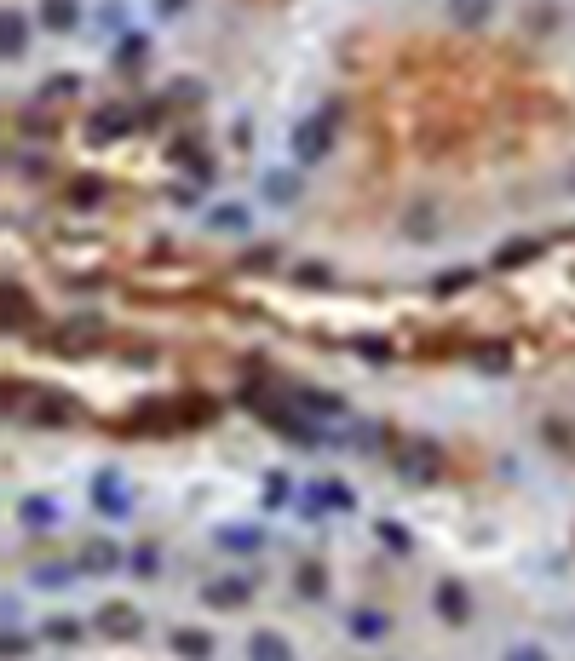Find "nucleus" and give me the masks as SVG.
<instances>
[{
	"mask_svg": "<svg viewBox=\"0 0 575 661\" xmlns=\"http://www.w3.org/2000/svg\"><path fill=\"white\" fill-rule=\"evenodd\" d=\"M127 570L133 575H156V547H138L133 558H127Z\"/></svg>",
	"mask_w": 575,
	"mask_h": 661,
	"instance_id": "obj_15",
	"label": "nucleus"
},
{
	"mask_svg": "<svg viewBox=\"0 0 575 661\" xmlns=\"http://www.w3.org/2000/svg\"><path fill=\"white\" fill-rule=\"evenodd\" d=\"M98 501L110 506L115 518H121V512H127V495H121V478H115V472H104V478H98Z\"/></svg>",
	"mask_w": 575,
	"mask_h": 661,
	"instance_id": "obj_8",
	"label": "nucleus"
},
{
	"mask_svg": "<svg viewBox=\"0 0 575 661\" xmlns=\"http://www.w3.org/2000/svg\"><path fill=\"white\" fill-rule=\"evenodd\" d=\"M173 650H179L184 661H207L213 656V639H207L202 627H179V633H173Z\"/></svg>",
	"mask_w": 575,
	"mask_h": 661,
	"instance_id": "obj_5",
	"label": "nucleus"
},
{
	"mask_svg": "<svg viewBox=\"0 0 575 661\" xmlns=\"http://www.w3.org/2000/svg\"><path fill=\"white\" fill-rule=\"evenodd\" d=\"M432 604H437V616L449 621V627H460V621L472 616V598H466V587H460V581H437Z\"/></svg>",
	"mask_w": 575,
	"mask_h": 661,
	"instance_id": "obj_1",
	"label": "nucleus"
},
{
	"mask_svg": "<svg viewBox=\"0 0 575 661\" xmlns=\"http://www.w3.org/2000/svg\"><path fill=\"white\" fill-rule=\"evenodd\" d=\"M87 570H92V575L115 570V547H110V541H92V547H87Z\"/></svg>",
	"mask_w": 575,
	"mask_h": 661,
	"instance_id": "obj_9",
	"label": "nucleus"
},
{
	"mask_svg": "<svg viewBox=\"0 0 575 661\" xmlns=\"http://www.w3.org/2000/svg\"><path fill=\"white\" fill-rule=\"evenodd\" d=\"M351 633H357V639H380V633H386V616H363V610H357V616H351Z\"/></svg>",
	"mask_w": 575,
	"mask_h": 661,
	"instance_id": "obj_12",
	"label": "nucleus"
},
{
	"mask_svg": "<svg viewBox=\"0 0 575 661\" xmlns=\"http://www.w3.org/2000/svg\"><path fill=\"white\" fill-rule=\"evenodd\" d=\"M265 196H271V202H294V179H288V173H271V179H265Z\"/></svg>",
	"mask_w": 575,
	"mask_h": 661,
	"instance_id": "obj_13",
	"label": "nucleus"
},
{
	"mask_svg": "<svg viewBox=\"0 0 575 661\" xmlns=\"http://www.w3.org/2000/svg\"><path fill=\"white\" fill-rule=\"evenodd\" d=\"M23 52V18H6V58Z\"/></svg>",
	"mask_w": 575,
	"mask_h": 661,
	"instance_id": "obj_17",
	"label": "nucleus"
},
{
	"mask_svg": "<svg viewBox=\"0 0 575 661\" xmlns=\"http://www.w3.org/2000/svg\"><path fill=\"white\" fill-rule=\"evenodd\" d=\"M322 587H328V575H322L317 564H299V593H305V598H317Z\"/></svg>",
	"mask_w": 575,
	"mask_h": 661,
	"instance_id": "obj_11",
	"label": "nucleus"
},
{
	"mask_svg": "<svg viewBox=\"0 0 575 661\" xmlns=\"http://www.w3.org/2000/svg\"><path fill=\"white\" fill-rule=\"evenodd\" d=\"M501 661H552V656L541 650V644H512V650H506Z\"/></svg>",
	"mask_w": 575,
	"mask_h": 661,
	"instance_id": "obj_16",
	"label": "nucleus"
},
{
	"mask_svg": "<svg viewBox=\"0 0 575 661\" xmlns=\"http://www.w3.org/2000/svg\"><path fill=\"white\" fill-rule=\"evenodd\" d=\"M98 633H110V639H138V633H144V621H138V610H127V604H104Z\"/></svg>",
	"mask_w": 575,
	"mask_h": 661,
	"instance_id": "obj_2",
	"label": "nucleus"
},
{
	"mask_svg": "<svg viewBox=\"0 0 575 661\" xmlns=\"http://www.w3.org/2000/svg\"><path fill=\"white\" fill-rule=\"evenodd\" d=\"M46 29H75V12H69V0H46Z\"/></svg>",
	"mask_w": 575,
	"mask_h": 661,
	"instance_id": "obj_10",
	"label": "nucleus"
},
{
	"mask_svg": "<svg viewBox=\"0 0 575 661\" xmlns=\"http://www.w3.org/2000/svg\"><path fill=\"white\" fill-rule=\"evenodd\" d=\"M455 18H466V23H483V18H489V0H455Z\"/></svg>",
	"mask_w": 575,
	"mask_h": 661,
	"instance_id": "obj_14",
	"label": "nucleus"
},
{
	"mask_svg": "<svg viewBox=\"0 0 575 661\" xmlns=\"http://www.w3.org/2000/svg\"><path fill=\"white\" fill-rule=\"evenodd\" d=\"M294 156L299 161H322L328 156V127H322V121H305V127L294 133Z\"/></svg>",
	"mask_w": 575,
	"mask_h": 661,
	"instance_id": "obj_3",
	"label": "nucleus"
},
{
	"mask_svg": "<svg viewBox=\"0 0 575 661\" xmlns=\"http://www.w3.org/2000/svg\"><path fill=\"white\" fill-rule=\"evenodd\" d=\"M248 656L253 661H294V650H288V639H282V633H253V639H248Z\"/></svg>",
	"mask_w": 575,
	"mask_h": 661,
	"instance_id": "obj_6",
	"label": "nucleus"
},
{
	"mask_svg": "<svg viewBox=\"0 0 575 661\" xmlns=\"http://www.w3.org/2000/svg\"><path fill=\"white\" fill-rule=\"evenodd\" d=\"M18 512H23V529H58V501H46V495H29Z\"/></svg>",
	"mask_w": 575,
	"mask_h": 661,
	"instance_id": "obj_4",
	"label": "nucleus"
},
{
	"mask_svg": "<svg viewBox=\"0 0 575 661\" xmlns=\"http://www.w3.org/2000/svg\"><path fill=\"white\" fill-rule=\"evenodd\" d=\"M248 593H253L248 581H213L202 598L213 604V610H230V604H248Z\"/></svg>",
	"mask_w": 575,
	"mask_h": 661,
	"instance_id": "obj_7",
	"label": "nucleus"
}]
</instances>
